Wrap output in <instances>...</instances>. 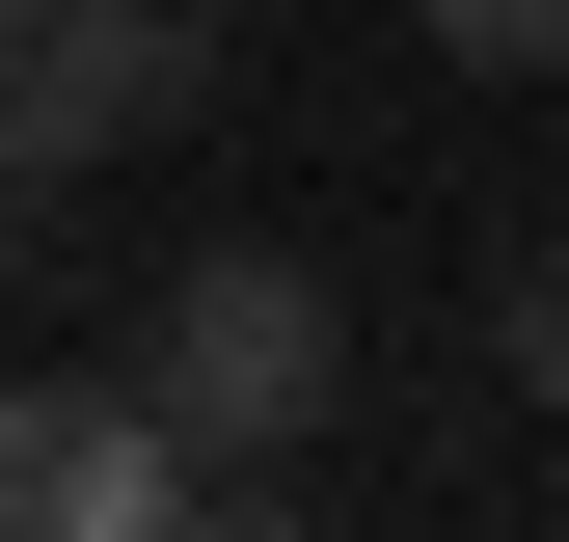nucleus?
<instances>
[{"mask_svg": "<svg viewBox=\"0 0 569 542\" xmlns=\"http://www.w3.org/2000/svg\"><path fill=\"white\" fill-rule=\"evenodd\" d=\"M136 380H163V434L218 461V515H271V489H299V434H326V380H352L326 244H190L163 299H136Z\"/></svg>", "mask_w": 569, "mask_h": 542, "instance_id": "nucleus-1", "label": "nucleus"}, {"mask_svg": "<svg viewBox=\"0 0 569 542\" xmlns=\"http://www.w3.org/2000/svg\"><path fill=\"white\" fill-rule=\"evenodd\" d=\"M407 28H435L461 82H569V0H407Z\"/></svg>", "mask_w": 569, "mask_h": 542, "instance_id": "nucleus-4", "label": "nucleus"}, {"mask_svg": "<svg viewBox=\"0 0 569 542\" xmlns=\"http://www.w3.org/2000/svg\"><path fill=\"white\" fill-rule=\"evenodd\" d=\"M163 515H218V461L163 434V380H136V353L0 380V542H163Z\"/></svg>", "mask_w": 569, "mask_h": 542, "instance_id": "nucleus-3", "label": "nucleus"}, {"mask_svg": "<svg viewBox=\"0 0 569 542\" xmlns=\"http://www.w3.org/2000/svg\"><path fill=\"white\" fill-rule=\"evenodd\" d=\"M0 54H28V0H0Z\"/></svg>", "mask_w": 569, "mask_h": 542, "instance_id": "nucleus-6", "label": "nucleus"}, {"mask_svg": "<svg viewBox=\"0 0 569 542\" xmlns=\"http://www.w3.org/2000/svg\"><path fill=\"white\" fill-rule=\"evenodd\" d=\"M218 0H28V54H0V218L28 190H82V163H163L190 109H218Z\"/></svg>", "mask_w": 569, "mask_h": 542, "instance_id": "nucleus-2", "label": "nucleus"}, {"mask_svg": "<svg viewBox=\"0 0 569 542\" xmlns=\"http://www.w3.org/2000/svg\"><path fill=\"white\" fill-rule=\"evenodd\" d=\"M488 353H516V406H569V244H516V271H488Z\"/></svg>", "mask_w": 569, "mask_h": 542, "instance_id": "nucleus-5", "label": "nucleus"}]
</instances>
